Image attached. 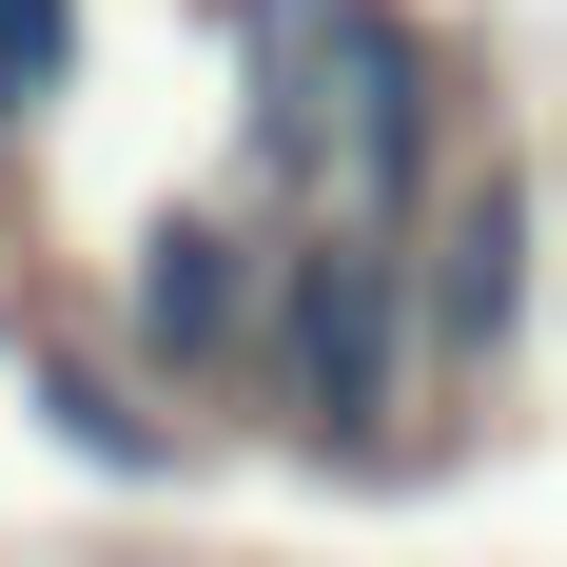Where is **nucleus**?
<instances>
[{
    "label": "nucleus",
    "mask_w": 567,
    "mask_h": 567,
    "mask_svg": "<svg viewBox=\"0 0 567 567\" xmlns=\"http://www.w3.org/2000/svg\"><path fill=\"white\" fill-rule=\"evenodd\" d=\"M509 293H528V196H451V255H431V333L489 352L509 333Z\"/></svg>",
    "instance_id": "nucleus-1"
},
{
    "label": "nucleus",
    "mask_w": 567,
    "mask_h": 567,
    "mask_svg": "<svg viewBox=\"0 0 567 567\" xmlns=\"http://www.w3.org/2000/svg\"><path fill=\"white\" fill-rule=\"evenodd\" d=\"M293 352H313V392L372 411V372H392V333H372V293L352 275H293Z\"/></svg>",
    "instance_id": "nucleus-2"
},
{
    "label": "nucleus",
    "mask_w": 567,
    "mask_h": 567,
    "mask_svg": "<svg viewBox=\"0 0 567 567\" xmlns=\"http://www.w3.org/2000/svg\"><path fill=\"white\" fill-rule=\"evenodd\" d=\"M137 313H157V352H196V333L235 313V255H216V235H157V275H137Z\"/></svg>",
    "instance_id": "nucleus-3"
},
{
    "label": "nucleus",
    "mask_w": 567,
    "mask_h": 567,
    "mask_svg": "<svg viewBox=\"0 0 567 567\" xmlns=\"http://www.w3.org/2000/svg\"><path fill=\"white\" fill-rule=\"evenodd\" d=\"M40 79H59V0H0V117L40 99Z\"/></svg>",
    "instance_id": "nucleus-4"
}]
</instances>
